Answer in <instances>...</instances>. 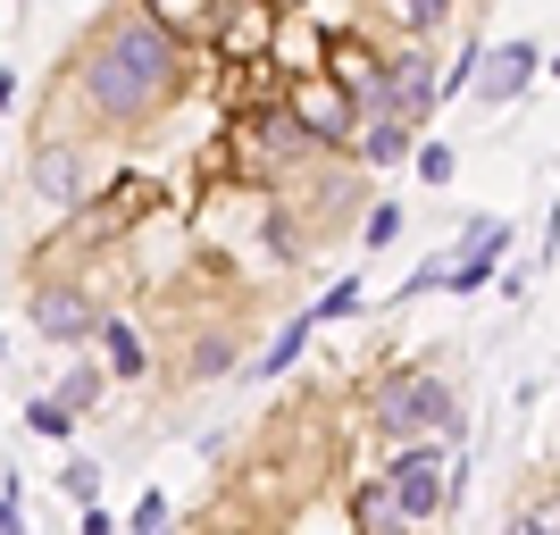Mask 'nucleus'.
Instances as JSON below:
<instances>
[{
    "label": "nucleus",
    "instance_id": "3",
    "mask_svg": "<svg viewBox=\"0 0 560 535\" xmlns=\"http://www.w3.org/2000/svg\"><path fill=\"white\" fill-rule=\"evenodd\" d=\"M468 402H460V369L444 351H419V360H385L369 369V394H360V435L376 443H410V435H452L460 443Z\"/></svg>",
    "mask_w": 560,
    "mask_h": 535
},
{
    "label": "nucleus",
    "instance_id": "10",
    "mask_svg": "<svg viewBox=\"0 0 560 535\" xmlns=\"http://www.w3.org/2000/svg\"><path fill=\"white\" fill-rule=\"evenodd\" d=\"M502 527H518V535H552V527H560V468L527 477V486L502 502Z\"/></svg>",
    "mask_w": 560,
    "mask_h": 535
},
{
    "label": "nucleus",
    "instance_id": "18",
    "mask_svg": "<svg viewBox=\"0 0 560 535\" xmlns=\"http://www.w3.org/2000/svg\"><path fill=\"white\" fill-rule=\"evenodd\" d=\"M394 234H401V201H369V218H360V243H369V259L385 252Z\"/></svg>",
    "mask_w": 560,
    "mask_h": 535
},
{
    "label": "nucleus",
    "instance_id": "8",
    "mask_svg": "<svg viewBox=\"0 0 560 535\" xmlns=\"http://www.w3.org/2000/svg\"><path fill=\"white\" fill-rule=\"evenodd\" d=\"M502 252H511V218H468V234L452 243V277H444V293H486L493 268H502Z\"/></svg>",
    "mask_w": 560,
    "mask_h": 535
},
{
    "label": "nucleus",
    "instance_id": "25",
    "mask_svg": "<svg viewBox=\"0 0 560 535\" xmlns=\"http://www.w3.org/2000/svg\"><path fill=\"white\" fill-rule=\"evenodd\" d=\"M544 75H560V59H544Z\"/></svg>",
    "mask_w": 560,
    "mask_h": 535
},
{
    "label": "nucleus",
    "instance_id": "12",
    "mask_svg": "<svg viewBox=\"0 0 560 535\" xmlns=\"http://www.w3.org/2000/svg\"><path fill=\"white\" fill-rule=\"evenodd\" d=\"M460 9H468V0H394L385 18H394L401 34H427V43H444L452 25H460Z\"/></svg>",
    "mask_w": 560,
    "mask_h": 535
},
{
    "label": "nucleus",
    "instance_id": "13",
    "mask_svg": "<svg viewBox=\"0 0 560 535\" xmlns=\"http://www.w3.org/2000/svg\"><path fill=\"white\" fill-rule=\"evenodd\" d=\"M310 335H318V326H310L302 310H293V318H284L277 335H268V344L252 351V376H284V369H293V360H302V344H310Z\"/></svg>",
    "mask_w": 560,
    "mask_h": 535
},
{
    "label": "nucleus",
    "instance_id": "4",
    "mask_svg": "<svg viewBox=\"0 0 560 535\" xmlns=\"http://www.w3.org/2000/svg\"><path fill=\"white\" fill-rule=\"evenodd\" d=\"M385 477H394V502H401V527H444L452 493V435H410V443H385Z\"/></svg>",
    "mask_w": 560,
    "mask_h": 535
},
{
    "label": "nucleus",
    "instance_id": "5",
    "mask_svg": "<svg viewBox=\"0 0 560 535\" xmlns=\"http://www.w3.org/2000/svg\"><path fill=\"white\" fill-rule=\"evenodd\" d=\"M25 185L43 193L50 210H84L101 185V142L93 135H68V126H50L34 151H25Z\"/></svg>",
    "mask_w": 560,
    "mask_h": 535
},
{
    "label": "nucleus",
    "instance_id": "19",
    "mask_svg": "<svg viewBox=\"0 0 560 535\" xmlns=\"http://www.w3.org/2000/svg\"><path fill=\"white\" fill-rule=\"evenodd\" d=\"M59 486H68V502H101V468L93 461H68V468H59Z\"/></svg>",
    "mask_w": 560,
    "mask_h": 535
},
{
    "label": "nucleus",
    "instance_id": "20",
    "mask_svg": "<svg viewBox=\"0 0 560 535\" xmlns=\"http://www.w3.org/2000/svg\"><path fill=\"white\" fill-rule=\"evenodd\" d=\"M151 9H160L176 34H185V25H201V18H218V0H151Z\"/></svg>",
    "mask_w": 560,
    "mask_h": 535
},
{
    "label": "nucleus",
    "instance_id": "9",
    "mask_svg": "<svg viewBox=\"0 0 560 535\" xmlns=\"http://www.w3.org/2000/svg\"><path fill=\"white\" fill-rule=\"evenodd\" d=\"M427 142V126H410V117H360V135H351V151L376 167V176H394L410 151Z\"/></svg>",
    "mask_w": 560,
    "mask_h": 535
},
{
    "label": "nucleus",
    "instance_id": "6",
    "mask_svg": "<svg viewBox=\"0 0 560 535\" xmlns=\"http://www.w3.org/2000/svg\"><path fill=\"white\" fill-rule=\"evenodd\" d=\"M25 318H34V335H43V344H84V335H101V318H109V310H101L84 284L43 277V284H25Z\"/></svg>",
    "mask_w": 560,
    "mask_h": 535
},
{
    "label": "nucleus",
    "instance_id": "23",
    "mask_svg": "<svg viewBox=\"0 0 560 535\" xmlns=\"http://www.w3.org/2000/svg\"><path fill=\"white\" fill-rule=\"evenodd\" d=\"M0 535H18V493L0 486Z\"/></svg>",
    "mask_w": 560,
    "mask_h": 535
},
{
    "label": "nucleus",
    "instance_id": "1",
    "mask_svg": "<svg viewBox=\"0 0 560 535\" xmlns=\"http://www.w3.org/2000/svg\"><path fill=\"white\" fill-rule=\"evenodd\" d=\"M185 34L151 9V0H117L101 9V25H84V43L68 50V93L84 109L93 142H142L160 135L167 109L185 101Z\"/></svg>",
    "mask_w": 560,
    "mask_h": 535
},
{
    "label": "nucleus",
    "instance_id": "14",
    "mask_svg": "<svg viewBox=\"0 0 560 535\" xmlns=\"http://www.w3.org/2000/svg\"><path fill=\"white\" fill-rule=\"evenodd\" d=\"M101 351H109V376H117V385H135V376L151 369V344H142L126 318H101Z\"/></svg>",
    "mask_w": 560,
    "mask_h": 535
},
{
    "label": "nucleus",
    "instance_id": "24",
    "mask_svg": "<svg viewBox=\"0 0 560 535\" xmlns=\"http://www.w3.org/2000/svg\"><path fill=\"white\" fill-rule=\"evenodd\" d=\"M9 101H18V75H9V68H0V109H9Z\"/></svg>",
    "mask_w": 560,
    "mask_h": 535
},
{
    "label": "nucleus",
    "instance_id": "17",
    "mask_svg": "<svg viewBox=\"0 0 560 535\" xmlns=\"http://www.w3.org/2000/svg\"><path fill=\"white\" fill-rule=\"evenodd\" d=\"M101 394H109V376H101V369H68V385H59V402H68L75 419H84V410H101Z\"/></svg>",
    "mask_w": 560,
    "mask_h": 535
},
{
    "label": "nucleus",
    "instance_id": "22",
    "mask_svg": "<svg viewBox=\"0 0 560 535\" xmlns=\"http://www.w3.org/2000/svg\"><path fill=\"white\" fill-rule=\"evenodd\" d=\"M160 519H167V493L151 486V493H142V502H135V519H126V527H160Z\"/></svg>",
    "mask_w": 560,
    "mask_h": 535
},
{
    "label": "nucleus",
    "instance_id": "7",
    "mask_svg": "<svg viewBox=\"0 0 560 535\" xmlns=\"http://www.w3.org/2000/svg\"><path fill=\"white\" fill-rule=\"evenodd\" d=\"M536 75H544V50L527 43V34H511V43H486V59H477V84H468V93L486 101V109H511Z\"/></svg>",
    "mask_w": 560,
    "mask_h": 535
},
{
    "label": "nucleus",
    "instance_id": "21",
    "mask_svg": "<svg viewBox=\"0 0 560 535\" xmlns=\"http://www.w3.org/2000/svg\"><path fill=\"white\" fill-rule=\"evenodd\" d=\"M410 167H419L427 185H452V151H444V142H419V151H410Z\"/></svg>",
    "mask_w": 560,
    "mask_h": 535
},
{
    "label": "nucleus",
    "instance_id": "15",
    "mask_svg": "<svg viewBox=\"0 0 560 535\" xmlns=\"http://www.w3.org/2000/svg\"><path fill=\"white\" fill-rule=\"evenodd\" d=\"M360 310H369V277L351 268V277H335L318 302H302V318H310V326H335V318H360Z\"/></svg>",
    "mask_w": 560,
    "mask_h": 535
},
{
    "label": "nucleus",
    "instance_id": "2",
    "mask_svg": "<svg viewBox=\"0 0 560 535\" xmlns=\"http://www.w3.org/2000/svg\"><path fill=\"white\" fill-rule=\"evenodd\" d=\"M360 419V410H351ZM351 419L327 385H293V394L259 419L252 435V468H243V511L259 527H284L327 502V486L343 477V443H351Z\"/></svg>",
    "mask_w": 560,
    "mask_h": 535
},
{
    "label": "nucleus",
    "instance_id": "11",
    "mask_svg": "<svg viewBox=\"0 0 560 535\" xmlns=\"http://www.w3.org/2000/svg\"><path fill=\"white\" fill-rule=\"evenodd\" d=\"M351 527H369V535H394L401 527V502H394V477H385V468H376L369 486H351Z\"/></svg>",
    "mask_w": 560,
    "mask_h": 535
},
{
    "label": "nucleus",
    "instance_id": "16",
    "mask_svg": "<svg viewBox=\"0 0 560 535\" xmlns=\"http://www.w3.org/2000/svg\"><path fill=\"white\" fill-rule=\"evenodd\" d=\"M25 435H50V443L75 435V410H68L59 394H34V402H25Z\"/></svg>",
    "mask_w": 560,
    "mask_h": 535
}]
</instances>
